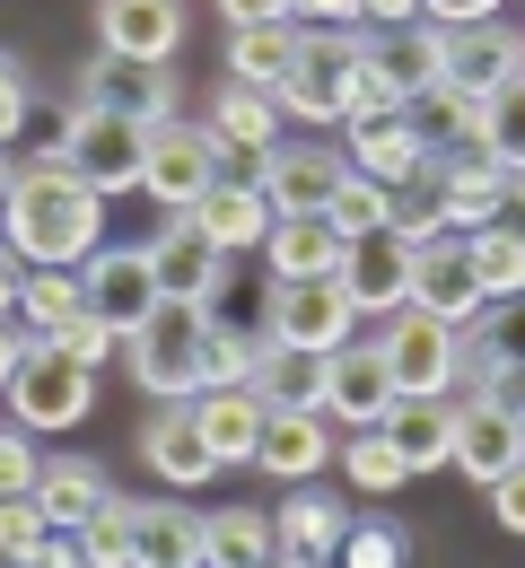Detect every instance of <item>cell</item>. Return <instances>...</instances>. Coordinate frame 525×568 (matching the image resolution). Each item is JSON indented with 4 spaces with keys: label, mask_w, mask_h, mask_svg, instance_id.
<instances>
[{
    "label": "cell",
    "mask_w": 525,
    "mask_h": 568,
    "mask_svg": "<svg viewBox=\"0 0 525 568\" xmlns=\"http://www.w3.org/2000/svg\"><path fill=\"white\" fill-rule=\"evenodd\" d=\"M342 473H351V490H403L412 481V464H403V446L385 428H351L342 437Z\"/></svg>",
    "instance_id": "37"
},
{
    "label": "cell",
    "mask_w": 525,
    "mask_h": 568,
    "mask_svg": "<svg viewBox=\"0 0 525 568\" xmlns=\"http://www.w3.org/2000/svg\"><path fill=\"white\" fill-rule=\"evenodd\" d=\"M132 568H211L202 516L175 498H132Z\"/></svg>",
    "instance_id": "22"
},
{
    "label": "cell",
    "mask_w": 525,
    "mask_h": 568,
    "mask_svg": "<svg viewBox=\"0 0 525 568\" xmlns=\"http://www.w3.org/2000/svg\"><path fill=\"white\" fill-rule=\"evenodd\" d=\"M272 525H281V551H315V560H333V551H342V534H351L360 516H351L333 490H306V481H299V490L272 507Z\"/></svg>",
    "instance_id": "29"
},
{
    "label": "cell",
    "mask_w": 525,
    "mask_h": 568,
    "mask_svg": "<svg viewBox=\"0 0 525 568\" xmlns=\"http://www.w3.org/2000/svg\"><path fill=\"white\" fill-rule=\"evenodd\" d=\"M228 27H263V18H290V0H220Z\"/></svg>",
    "instance_id": "58"
},
{
    "label": "cell",
    "mask_w": 525,
    "mask_h": 568,
    "mask_svg": "<svg viewBox=\"0 0 525 568\" xmlns=\"http://www.w3.org/2000/svg\"><path fill=\"white\" fill-rule=\"evenodd\" d=\"M360 62H368L403 105H421L438 79H447V27L412 18V27H360Z\"/></svg>",
    "instance_id": "10"
},
{
    "label": "cell",
    "mask_w": 525,
    "mask_h": 568,
    "mask_svg": "<svg viewBox=\"0 0 525 568\" xmlns=\"http://www.w3.org/2000/svg\"><path fill=\"white\" fill-rule=\"evenodd\" d=\"M491 507H499V525H508V534H525V464L508 473V481H491Z\"/></svg>",
    "instance_id": "56"
},
{
    "label": "cell",
    "mask_w": 525,
    "mask_h": 568,
    "mask_svg": "<svg viewBox=\"0 0 525 568\" xmlns=\"http://www.w3.org/2000/svg\"><path fill=\"white\" fill-rule=\"evenodd\" d=\"M403 525H385V516H360L351 534H342V551H333V568H403Z\"/></svg>",
    "instance_id": "44"
},
{
    "label": "cell",
    "mask_w": 525,
    "mask_h": 568,
    "mask_svg": "<svg viewBox=\"0 0 525 568\" xmlns=\"http://www.w3.org/2000/svg\"><path fill=\"white\" fill-rule=\"evenodd\" d=\"M0 245H9V236H0Z\"/></svg>",
    "instance_id": "64"
},
{
    "label": "cell",
    "mask_w": 525,
    "mask_h": 568,
    "mask_svg": "<svg viewBox=\"0 0 525 568\" xmlns=\"http://www.w3.org/2000/svg\"><path fill=\"white\" fill-rule=\"evenodd\" d=\"M27 105H36V88H27V71H18V53H0V149H18Z\"/></svg>",
    "instance_id": "50"
},
{
    "label": "cell",
    "mask_w": 525,
    "mask_h": 568,
    "mask_svg": "<svg viewBox=\"0 0 525 568\" xmlns=\"http://www.w3.org/2000/svg\"><path fill=\"white\" fill-rule=\"evenodd\" d=\"M412 18H430L421 0H360V27H412Z\"/></svg>",
    "instance_id": "57"
},
{
    "label": "cell",
    "mask_w": 525,
    "mask_h": 568,
    "mask_svg": "<svg viewBox=\"0 0 525 568\" xmlns=\"http://www.w3.org/2000/svg\"><path fill=\"white\" fill-rule=\"evenodd\" d=\"M342 175H351V158H342V149H324V141H281V149H272V184H263V202H272L281 219L333 211Z\"/></svg>",
    "instance_id": "19"
},
{
    "label": "cell",
    "mask_w": 525,
    "mask_h": 568,
    "mask_svg": "<svg viewBox=\"0 0 525 568\" xmlns=\"http://www.w3.org/2000/svg\"><path fill=\"white\" fill-rule=\"evenodd\" d=\"M430 158H438V149H430L421 123H412V105H403V114H376V123H351V166L376 175V184H394V193H403V184H421V175H430Z\"/></svg>",
    "instance_id": "20"
},
{
    "label": "cell",
    "mask_w": 525,
    "mask_h": 568,
    "mask_svg": "<svg viewBox=\"0 0 525 568\" xmlns=\"http://www.w3.org/2000/svg\"><path fill=\"white\" fill-rule=\"evenodd\" d=\"M412 272H421V245L385 219V227H368V236H351V254H342V288L360 297V315H403L412 306Z\"/></svg>",
    "instance_id": "7"
},
{
    "label": "cell",
    "mask_w": 525,
    "mask_h": 568,
    "mask_svg": "<svg viewBox=\"0 0 525 568\" xmlns=\"http://www.w3.org/2000/svg\"><path fill=\"white\" fill-rule=\"evenodd\" d=\"M175 44H184V9L175 0H97V53L175 62Z\"/></svg>",
    "instance_id": "21"
},
{
    "label": "cell",
    "mask_w": 525,
    "mask_h": 568,
    "mask_svg": "<svg viewBox=\"0 0 525 568\" xmlns=\"http://www.w3.org/2000/svg\"><path fill=\"white\" fill-rule=\"evenodd\" d=\"M385 437L403 446V464H412V473L455 464V394H403V403H394V420H385Z\"/></svg>",
    "instance_id": "27"
},
{
    "label": "cell",
    "mask_w": 525,
    "mask_h": 568,
    "mask_svg": "<svg viewBox=\"0 0 525 568\" xmlns=\"http://www.w3.org/2000/svg\"><path fill=\"white\" fill-rule=\"evenodd\" d=\"M71 141H79V97H71V105L36 97L27 123H18V158H71Z\"/></svg>",
    "instance_id": "42"
},
{
    "label": "cell",
    "mask_w": 525,
    "mask_h": 568,
    "mask_svg": "<svg viewBox=\"0 0 525 568\" xmlns=\"http://www.w3.org/2000/svg\"><path fill=\"white\" fill-rule=\"evenodd\" d=\"M272 568H333V560H315V551H272Z\"/></svg>",
    "instance_id": "62"
},
{
    "label": "cell",
    "mask_w": 525,
    "mask_h": 568,
    "mask_svg": "<svg viewBox=\"0 0 525 568\" xmlns=\"http://www.w3.org/2000/svg\"><path fill=\"white\" fill-rule=\"evenodd\" d=\"M114 481H105V464H88V455H44V473H36V507H44V525H62L79 534L88 516H105L114 507Z\"/></svg>",
    "instance_id": "24"
},
{
    "label": "cell",
    "mask_w": 525,
    "mask_h": 568,
    "mask_svg": "<svg viewBox=\"0 0 525 568\" xmlns=\"http://www.w3.org/2000/svg\"><path fill=\"white\" fill-rule=\"evenodd\" d=\"M394 227H403L412 245L447 236V184H438V158H430V175H421V184H403V193H394Z\"/></svg>",
    "instance_id": "43"
},
{
    "label": "cell",
    "mask_w": 525,
    "mask_h": 568,
    "mask_svg": "<svg viewBox=\"0 0 525 568\" xmlns=\"http://www.w3.org/2000/svg\"><path fill=\"white\" fill-rule=\"evenodd\" d=\"M324 219H333L342 236H368V227H385V219H394V184H376V175H360V166H351Z\"/></svg>",
    "instance_id": "41"
},
{
    "label": "cell",
    "mask_w": 525,
    "mask_h": 568,
    "mask_svg": "<svg viewBox=\"0 0 525 568\" xmlns=\"http://www.w3.org/2000/svg\"><path fill=\"white\" fill-rule=\"evenodd\" d=\"M0 236L27 272H79L105 245V193L71 158H18V193L0 211Z\"/></svg>",
    "instance_id": "1"
},
{
    "label": "cell",
    "mask_w": 525,
    "mask_h": 568,
    "mask_svg": "<svg viewBox=\"0 0 525 568\" xmlns=\"http://www.w3.org/2000/svg\"><path fill=\"white\" fill-rule=\"evenodd\" d=\"M464 367H525V297H499L464 324Z\"/></svg>",
    "instance_id": "35"
},
{
    "label": "cell",
    "mask_w": 525,
    "mask_h": 568,
    "mask_svg": "<svg viewBox=\"0 0 525 568\" xmlns=\"http://www.w3.org/2000/svg\"><path fill=\"white\" fill-rule=\"evenodd\" d=\"M9 193H18V158L0 149V211H9Z\"/></svg>",
    "instance_id": "61"
},
{
    "label": "cell",
    "mask_w": 525,
    "mask_h": 568,
    "mask_svg": "<svg viewBox=\"0 0 525 568\" xmlns=\"http://www.w3.org/2000/svg\"><path fill=\"white\" fill-rule=\"evenodd\" d=\"M324 376H333V351H306V342H272L263 367H254V394L272 412H324Z\"/></svg>",
    "instance_id": "26"
},
{
    "label": "cell",
    "mask_w": 525,
    "mask_h": 568,
    "mask_svg": "<svg viewBox=\"0 0 525 568\" xmlns=\"http://www.w3.org/2000/svg\"><path fill=\"white\" fill-rule=\"evenodd\" d=\"M412 306H430V315H447V324H473V315L491 306V288L473 272V236H430V245H421Z\"/></svg>",
    "instance_id": "17"
},
{
    "label": "cell",
    "mask_w": 525,
    "mask_h": 568,
    "mask_svg": "<svg viewBox=\"0 0 525 568\" xmlns=\"http://www.w3.org/2000/svg\"><path fill=\"white\" fill-rule=\"evenodd\" d=\"M79 551H88V568H132V498H114L105 516H88Z\"/></svg>",
    "instance_id": "45"
},
{
    "label": "cell",
    "mask_w": 525,
    "mask_h": 568,
    "mask_svg": "<svg viewBox=\"0 0 525 568\" xmlns=\"http://www.w3.org/2000/svg\"><path fill=\"white\" fill-rule=\"evenodd\" d=\"M272 97H281L290 123H351V105H360V27H306L299 71Z\"/></svg>",
    "instance_id": "4"
},
{
    "label": "cell",
    "mask_w": 525,
    "mask_h": 568,
    "mask_svg": "<svg viewBox=\"0 0 525 568\" xmlns=\"http://www.w3.org/2000/svg\"><path fill=\"white\" fill-rule=\"evenodd\" d=\"M299 27H360V0H290Z\"/></svg>",
    "instance_id": "53"
},
{
    "label": "cell",
    "mask_w": 525,
    "mask_h": 568,
    "mask_svg": "<svg viewBox=\"0 0 525 568\" xmlns=\"http://www.w3.org/2000/svg\"><path fill=\"white\" fill-rule=\"evenodd\" d=\"M525 464V420H508L499 403H482V394H455V473H473L482 490L491 481H508Z\"/></svg>",
    "instance_id": "16"
},
{
    "label": "cell",
    "mask_w": 525,
    "mask_h": 568,
    "mask_svg": "<svg viewBox=\"0 0 525 568\" xmlns=\"http://www.w3.org/2000/svg\"><path fill=\"white\" fill-rule=\"evenodd\" d=\"M18 306H27V263L0 245V324H18Z\"/></svg>",
    "instance_id": "54"
},
{
    "label": "cell",
    "mask_w": 525,
    "mask_h": 568,
    "mask_svg": "<svg viewBox=\"0 0 525 568\" xmlns=\"http://www.w3.org/2000/svg\"><path fill=\"white\" fill-rule=\"evenodd\" d=\"M27 568H88V551H79V534H62V525H53V534L27 551Z\"/></svg>",
    "instance_id": "52"
},
{
    "label": "cell",
    "mask_w": 525,
    "mask_h": 568,
    "mask_svg": "<svg viewBox=\"0 0 525 568\" xmlns=\"http://www.w3.org/2000/svg\"><path fill=\"white\" fill-rule=\"evenodd\" d=\"M299 18H263V27H228V79H254V88H281L299 71Z\"/></svg>",
    "instance_id": "30"
},
{
    "label": "cell",
    "mask_w": 525,
    "mask_h": 568,
    "mask_svg": "<svg viewBox=\"0 0 525 568\" xmlns=\"http://www.w3.org/2000/svg\"><path fill=\"white\" fill-rule=\"evenodd\" d=\"M141 464H150L166 490H202V481L228 473L211 428H202V403H158V420L141 428Z\"/></svg>",
    "instance_id": "11"
},
{
    "label": "cell",
    "mask_w": 525,
    "mask_h": 568,
    "mask_svg": "<svg viewBox=\"0 0 525 568\" xmlns=\"http://www.w3.org/2000/svg\"><path fill=\"white\" fill-rule=\"evenodd\" d=\"M517 71H525V36H517V27H499V18L447 27V88H464V97H499Z\"/></svg>",
    "instance_id": "18"
},
{
    "label": "cell",
    "mask_w": 525,
    "mask_h": 568,
    "mask_svg": "<svg viewBox=\"0 0 525 568\" xmlns=\"http://www.w3.org/2000/svg\"><path fill=\"white\" fill-rule=\"evenodd\" d=\"M202 315H211V333L272 342V333H281V281H272V272H263V281H236V272H228V281L202 297Z\"/></svg>",
    "instance_id": "31"
},
{
    "label": "cell",
    "mask_w": 525,
    "mask_h": 568,
    "mask_svg": "<svg viewBox=\"0 0 525 568\" xmlns=\"http://www.w3.org/2000/svg\"><path fill=\"white\" fill-rule=\"evenodd\" d=\"M53 525H44V507H36V490L27 498H0V551H36Z\"/></svg>",
    "instance_id": "49"
},
{
    "label": "cell",
    "mask_w": 525,
    "mask_h": 568,
    "mask_svg": "<svg viewBox=\"0 0 525 568\" xmlns=\"http://www.w3.org/2000/svg\"><path fill=\"white\" fill-rule=\"evenodd\" d=\"M412 123L430 132V149H455V141H473V132H482V97H464V88L438 79V88L412 105Z\"/></svg>",
    "instance_id": "38"
},
{
    "label": "cell",
    "mask_w": 525,
    "mask_h": 568,
    "mask_svg": "<svg viewBox=\"0 0 525 568\" xmlns=\"http://www.w3.org/2000/svg\"><path fill=\"white\" fill-rule=\"evenodd\" d=\"M193 219L220 236L228 254H245V245H263V236H272V219H281V211H272L263 193H245V184H211V193L193 202Z\"/></svg>",
    "instance_id": "33"
},
{
    "label": "cell",
    "mask_w": 525,
    "mask_h": 568,
    "mask_svg": "<svg viewBox=\"0 0 525 568\" xmlns=\"http://www.w3.org/2000/svg\"><path fill=\"white\" fill-rule=\"evenodd\" d=\"M123 358H132V385L150 403H193L211 385V315L193 297H166L150 324L123 342Z\"/></svg>",
    "instance_id": "2"
},
{
    "label": "cell",
    "mask_w": 525,
    "mask_h": 568,
    "mask_svg": "<svg viewBox=\"0 0 525 568\" xmlns=\"http://www.w3.org/2000/svg\"><path fill=\"white\" fill-rule=\"evenodd\" d=\"M491 227H508V236H525V175H508V193H499V219Z\"/></svg>",
    "instance_id": "59"
},
{
    "label": "cell",
    "mask_w": 525,
    "mask_h": 568,
    "mask_svg": "<svg viewBox=\"0 0 525 568\" xmlns=\"http://www.w3.org/2000/svg\"><path fill=\"white\" fill-rule=\"evenodd\" d=\"M79 315H88V263L79 272H27V306H18L27 333H62Z\"/></svg>",
    "instance_id": "36"
},
{
    "label": "cell",
    "mask_w": 525,
    "mask_h": 568,
    "mask_svg": "<svg viewBox=\"0 0 525 568\" xmlns=\"http://www.w3.org/2000/svg\"><path fill=\"white\" fill-rule=\"evenodd\" d=\"M158 306H166V288H158L150 245H97V254H88V315H105L123 342L150 324Z\"/></svg>",
    "instance_id": "9"
},
{
    "label": "cell",
    "mask_w": 525,
    "mask_h": 568,
    "mask_svg": "<svg viewBox=\"0 0 525 568\" xmlns=\"http://www.w3.org/2000/svg\"><path fill=\"white\" fill-rule=\"evenodd\" d=\"M394 403H403V385H394V367L376 342H351V351H333V376H324V420L342 428H385L394 420Z\"/></svg>",
    "instance_id": "15"
},
{
    "label": "cell",
    "mask_w": 525,
    "mask_h": 568,
    "mask_svg": "<svg viewBox=\"0 0 525 568\" xmlns=\"http://www.w3.org/2000/svg\"><path fill=\"white\" fill-rule=\"evenodd\" d=\"M272 342H236V333H211V385H254Z\"/></svg>",
    "instance_id": "48"
},
{
    "label": "cell",
    "mask_w": 525,
    "mask_h": 568,
    "mask_svg": "<svg viewBox=\"0 0 525 568\" xmlns=\"http://www.w3.org/2000/svg\"><path fill=\"white\" fill-rule=\"evenodd\" d=\"M430 27H473V18H499V0H421Z\"/></svg>",
    "instance_id": "55"
},
{
    "label": "cell",
    "mask_w": 525,
    "mask_h": 568,
    "mask_svg": "<svg viewBox=\"0 0 525 568\" xmlns=\"http://www.w3.org/2000/svg\"><path fill=\"white\" fill-rule=\"evenodd\" d=\"M79 105L132 114V123H166L175 114V71L166 62H132V53H97L88 79H79Z\"/></svg>",
    "instance_id": "13"
},
{
    "label": "cell",
    "mask_w": 525,
    "mask_h": 568,
    "mask_svg": "<svg viewBox=\"0 0 525 568\" xmlns=\"http://www.w3.org/2000/svg\"><path fill=\"white\" fill-rule=\"evenodd\" d=\"M36 473H44V455H36V428L0 420V498H27V490H36Z\"/></svg>",
    "instance_id": "46"
},
{
    "label": "cell",
    "mask_w": 525,
    "mask_h": 568,
    "mask_svg": "<svg viewBox=\"0 0 525 568\" xmlns=\"http://www.w3.org/2000/svg\"><path fill=\"white\" fill-rule=\"evenodd\" d=\"M150 263H158V288H166V297H193V306H202V297L228 281L236 254H228L193 211H166V227L150 236Z\"/></svg>",
    "instance_id": "14"
},
{
    "label": "cell",
    "mask_w": 525,
    "mask_h": 568,
    "mask_svg": "<svg viewBox=\"0 0 525 568\" xmlns=\"http://www.w3.org/2000/svg\"><path fill=\"white\" fill-rule=\"evenodd\" d=\"M44 342H62L71 358H88V367H105V351H114L123 333H114L105 315H79V324H62V333H44Z\"/></svg>",
    "instance_id": "51"
},
{
    "label": "cell",
    "mask_w": 525,
    "mask_h": 568,
    "mask_svg": "<svg viewBox=\"0 0 525 568\" xmlns=\"http://www.w3.org/2000/svg\"><path fill=\"white\" fill-rule=\"evenodd\" d=\"M376 351H385V367H394V385H403V394H464V324L430 315V306L385 315Z\"/></svg>",
    "instance_id": "5"
},
{
    "label": "cell",
    "mask_w": 525,
    "mask_h": 568,
    "mask_svg": "<svg viewBox=\"0 0 525 568\" xmlns=\"http://www.w3.org/2000/svg\"><path fill=\"white\" fill-rule=\"evenodd\" d=\"M202 542H211V568H272L281 525L263 507H220V516H202Z\"/></svg>",
    "instance_id": "32"
},
{
    "label": "cell",
    "mask_w": 525,
    "mask_h": 568,
    "mask_svg": "<svg viewBox=\"0 0 525 568\" xmlns=\"http://www.w3.org/2000/svg\"><path fill=\"white\" fill-rule=\"evenodd\" d=\"M263 254H272V281H324V272H342L351 236H342L324 211H299V219H272Z\"/></svg>",
    "instance_id": "25"
},
{
    "label": "cell",
    "mask_w": 525,
    "mask_h": 568,
    "mask_svg": "<svg viewBox=\"0 0 525 568\" xmlns=\"http://www.w3.org/2000/svg\"><path fill=\"white\" fill-rule=\"evenodd\" d=\"M18 358H27V324H0V394H9V376H18Z\"/></svg>",
    "instance_id": "60"
},
{
    "label": "cell",
    "mask_w": 525,
    "mask_h": 568,
    "mask_svg": "<svg viewBox=\"0 0 525 568\" xmlns=\"http://www.w3.org/2000/svg\"><path fill=\"white\" fill-rule=\"evenodd\" d=\"M211 184H220V132L184 123V114L150 123V184L141 193H158V211H193Z\"/></svg>",
    "instance_id": "6"
},
{
    "label": "cell",
    "mask_w": 525,
    "mask_h": 568,
    "mask_svg": "<svg viewBox=\"0 0 525 568\" xmlns=\"http://www.w3.org/2000/svg\"><path fill=\"white\" fill-rule=\"evenodd\" d=\"M211 132H220V141H281V132H290V114H281V97H272V88H254V79H220Z\"/></svg>",
    "instance_id": "34"
},
{
    "label": "cell",
    "mask_w": 525,
    "mask_h": 568,
    "mask_svg": "<svg viewBox=\"0 0 525 568\" xmlns=\"http://www.w3.org/2000/svg\"><path fill=\"white\" fill-rule=\"evenodd\" d=\"M342 446H333V428H324V412H272L263 420V446H254V464L281 481V490H299V481H315L324 464H333Z\"/></svg>",
    "instance_id": "23"
},
{
    "label": "cell",
    "mask_w": 525,
    "mask_h": 568,
    "mask_svg": "<svg viewBox=\"0 0 525 568\" xmlns=\"http://www.w3.org/2000/svg\"><path fill=\"white\" fill-rule=\"evenodd\" d=\"M9 420L36 428V437H62L97 412V367L71 358L62 342H44V333H27V358H18V376H9Z\"/></svg>",
    "instance_id": "3"
},
{
    "label": "cell",
    "mask_w": 525,
    "mask_h": 568,
    "mask_svg": "<svg viewBox=\"0 0 525 568\" xmlns=\"http://www.w3.org/2000/svg\"><path fill=\"white\" fill-rule=\"evenodd\" d=\"M482 141L499 149V166L525 175V71L499 88V97H482Z\"/></svg>",
    "instance_id": "39"
},
{
    "label": "cell",
    "mask_w": 525,
    "mask_h": 568,
    "mask_svg": "<svg viewBox=\"0 0 525 568\" xmlns=\"http://www.w3.org/2000/svg\"><path fill=\"white\" fill-rule=\"evenodd\" d=\"M473 272H482V288H491V306H499V297H525V236L482 227V236H473Z\"/></svg>",
    "instance_id": "40"
},
{
    "label": "cell",
    "mask_w": 525,
    "mask_h": 568,
    "mask_svg": "<svg viewBox=\"0 0 525 568\" xmlns=\"http://www.w3.org/2000/svg\"><path fill=\"white\" fill-rule=\"evenodd\" d=\"M193 403H202V428H211L220 464H254V446H263V420H272V403H263L254 385H202Z\"/></svg>",
    "instance_id": "28"
},
{
    "label": "cell",
    "mask_w": 525,
    "mask_h": 568,
    "mask_svg": "<svg viewBox=\"0 0 525 568\" xmlns=\"http://www.w3.org/2000/svg\"><path fill=\"white\" fill-rule=\"evenodd\" d=\"M272 149H281V141H220V184L263 193V184H272Z\"/></svg>",
    "instance_id": "47"
},
{
    "label": "cell",
    "mask_w": 525,
    "mask_h": 568,
    "mask_svg": "<svg viewBox=\"0 0 525 568\" xmlns=\"http://www.w3.org/2000/svg\"><path fill=\"white\" fill-rule=\"evenodd\" d=\"M360 297L342 288V272L324 281H281V333L272 342H306V351H351L360 342Z\"/></svg>",
    "instance_id": "12"
},
{
    "label": "cell",
    "mask_w": 525,
    "mask_h": 568,
    "mask_svg": "<svg viewBox=\"0 0 525 568\" xmlns=\"http://www.w3.org/2000/svg\"><path fill=\"white\" fill-rule=\"evenodd\" d=\"M0 568H27V551H0Z\"/></svg>",
    "instance_id": "63"
},
{
    "label": "cell",
    "mask_w": 525,
    "mask_h": 568,
    "mask_svg": "<svg viewBox=\"0 0 525 568\" xmlns=\"http://www.w3.org/2000/svg\"><path fill=\"white\" fill-rule=\"evenodd\" d=\"M71 166L114 202V193H141L150 184V123H132V114H97V105H79V141H71Z\"/></svg>",
    "instance_id": "8"
}]
</instances>
